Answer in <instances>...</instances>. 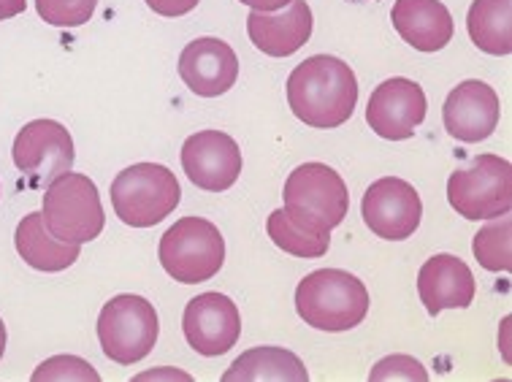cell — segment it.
Wrapping results in <instances>:
<instances>
[{
    "label": "cell",
    "instance_id": "cell-1",
    "mask_svg": "<svg viewBox=\"0 0 512 382\" xmlns=\"http://www.w3.org/2000/svg\"><path fill=\"white\" fill-rule=\"evenodd\" d=\"M358 103V79L345 60L307 57L288 76V106L309 128L331 131L345 125Z\"/></svg>",
    "mask_w": 512,
    "mask_h": 382
},
{
    "label": "cell",
    "instance_id": "cell-2",
    "mask_svg": "<svg viewBox=\"0 0 512 382\" xmlns=\"http://www.w3.org/2000/svg\"><path fill=\"white\" fill-rule=\"evenodd\" d=\"M296 312L317 331H350L369 315V290L350 271L317 269L298 282Z\"/></svg>",
    "mask_w": 512,
    "mask_h": 382
},
{
    "label": "cell",
    "instance_id": "cell-3",
    "mask_svg": "<svg viewBox=\"0 0 512 382\" xmlns=\"http://www.w3.org/2000/svg\"><path fill=\"white\" fill-rule=\"evenodd\" d=\"M285 212L298 228L317 236H331L345 223L350 193L345 179L326 163H304L285 179Z\"/></svg>",
    "mask_w": 512,
    "mask_h": 382
},
{
    "label": "cell",
    "instance_id": "cell-4",
    "mask_svg": "<svg viewBox=\"0 0 512 382\" xmlns=\"http://www.w3.org/2000/svg\"><path fill=\"white\" fill-rule=\"evenodd\" d=\"M182 201L177 174L160 163H136L120 171L112 182L114 215L131 228L163 223Z\"/></svg>",
    "mask_w": 512,
    "mask_h": 382
},
{
    "label": "cell",
    "instance_id": "cell-5",
    "mask_svg": "<svg viewBox=\"0 0 512 382\" xmlns=\"http://www.w3.org/2000/svg\"><path fill=\"white\" fill-rule=\"evenodd\" d=\"M160 266L182 285L209 282L225 263V239L204 217H182L160 236Z\"/></svg>",
    "mask_w": 512,
    "mask_h": 382
},
{
    "label": "cell",
    "instance_id": "cell-6",
    "mask_svg": "<svg viewBox=\"0 0 512 382\" xmlns=\"http://www.w3.org/2000/svg\"><path fill=\"white\" fill-rule=\"evenodd\" d=\"M44 225L49 233L68 244H87L98 239L106 225L98 187L84 174L66 171L44 193Z\"/></svg>",
    "mask_w": 512,
    "mask_h": 382
},
{
    "label": "cell",
    "instance_id": "cell-7",
    "mask_svg": "<svg viewBox=\"0 0 512 382\" xmlns=\"http://www.w3.org/2000/svg\"><path fill=\"white\" fill-rule=\"evenodd\" d=\"M158 312L141 296L122 293L103 304L98 315V342L103 355L120 366L139 364L158 342Z\"/></svg>",
    "mask_w": 512,
    "mask_h": 382
},
{
    "label": "cell",
    "instance_id": "cell-8",
    "mask_svg": "<svg viewBox=\"0 0 512 382\" xmlns=\"http://www.w3.org/2000/svg\"><path fill=\"white\" fill-rule=\"evenodd\" d=\"M447 201L464 220H494L512 209V166L499 155H477L447 179Z\"/></svg>",
    "mask_w": 512,
    "mask_h": 382
},
{
    "label": "cell",
    "instance_id": "cell-9",
    "mask_svg": "<svg viewBox=\"0 0 512 382\" xmlns=\"http://www.w3.org/2000/svg\"><path fill=\"white\" fill-rule=\"evenodd\" d=\"M14 166L28 179V187H49L71 171L76 160L74 139L57 120L28 122L14 139Z\"/></svg>",
    "mask_w": 512,
    "mask_h": 382
},
{
    "label": "cell",
    "instance_id": "cell-10",
    "mask_svg": "<svg viewBox=\"0 0 512 382\" xmlns=\"http://www.w3.org/2000/svg\"><path fill=\"white\" fill-rule=\"evenodd\" d=\"M364 212L366 228L388 239V242H404L412 233L418 231L420 217H423V204H420L418 190L399 177L377 179L364 193Z\"/></svg>",
    "mask_w": 512,
    "mask_h": 382
},
{
    "label": "cell",
    "instance_id": "cell-11",
    "mask_svg": "<svg viewBox=\"0 0 512 382\" xmlns=\"http://www.w3.org/2000/svg\"><path fill=\"white\" fill-rule=\"evenodd\" d=\"M426 93L418 82L393 76L377 87L366 106V122L380 139L404 141L415 136V128L426 120Z\"/></svg>",
    "mask_w": 512,
    "mask_h": 382
},
{
    "label": "cell",
    "instance_id": "cell-12",
    "mask_svg": "<svg viewBox=\"0 0 512 382\" xmlns=\"http://www.w3.org/2000/svg\"><path fill=\"white\" fill-rule=\"evenodd\" d=\"M182 331L187 345L198 355L215 358L236 347L242 336V315L239 307L223 293H201L185 307Z\"/></svg>",
    "mask_w": 512,
    "mask_h": 382
},
{
    "label": "cell",
    "instance_id": "cell-13",
    "mask_svg": "<svg viewBox=\"0 0 512 382\" xmlns=\"http://www.w3.org/2000/svg\"><path fill=\"white\" fill-rule=\"evenodd\" d=\"M182 168L196 187L223 193L242 174V152L228 133L198 131L182 144Z\"/></svg>",
    "mask_w": 512,
    "mask_h": 382
},
{
    "label": "cell",
    "instance_id": "cell-14",
    "mask_svg": "<svg viewBox=\"0 0 512 382\" xmlns=\"http://www.w3.org/2000/svg\"><path fill=\"white\" fill-rule=\"evenodd\" d=\"M499 95L480 79H466L450 90L442 106L445 131L464 144L485 141L499 125Z\"/></svg>",
    "mask_w": 512,
    "mask_h": 382
},
{
    "label": "cell",
    "instance_id": "cell-15",
    "mask_svg": "<svg viewBox=\"0 0 512 382\" xmlns=\"http://www.w3.org/2000/svg\"><path fill=\"white\" fill-rule=\"evenodd\" d=\"M179 76L190 93L220 98L239 79V57L220 38H196L179 55Z\"/></svg>",
    "mask_w": 512,
    "mask_h": 382
},
{
    "label": "cell",
    "instance_id": "cell-16",
    "mask_svg": "<svg viewBox=\"0 0 512 382\" xmlns=\"http://www.w3.org/2000/svg\"><path fill=\"white\" fill-rule=\"evenodd\" d=\"M312 9L307 0H290L280 11H250L247 36L263 55L290 57L304 47L312 36Z\"/></svg>",
    "mask_w": 512,
    "mask_h": 382
},
{
    "label": "cell",
    "instance_id": "cell-17",
    "mask_svg": "<svg viewBox=\"0 0 512 382\" xmlns=\"http://www.w3.org/2000/svg\"><path fill=\"white\" fill-rule=\"evenodd\" d=\"M418 293L431 317L442 309H466L475 301V274L456 255H434L418 271Z\"/></svg>",
    "mask_w": 512,
    "mask_h": 382
},
{
    "label": "cell",
    "instance_id": "cell-18",
    "mask_svg": "<svg viewBox=\"0 0 512 382\" xmlns=\"http://www.w3.org/2000/svg\"><path fill=\"white\" fill-rule=\"evenodd\" d=\"M391 22L412 49L439 52L453 38V17L442 0H396Z\"/></svg>",
    "mask_w": 512,
    "mask_h": 382
},
{
    "label": "cell",
    "instance_id": "cell-19",
    "mask_svg": "<svg viewBox=\"0 0 512 382\" xmlns=\"http://www.w3.org/2000/svg\"><path fill=\"white\" fill-rule=\"evenodd\" d=\"M14 244H17L19 258L28 263L30 269L47 271V274L71 269L82 255V244L60 242L49 233L41 212H30L22 217L14 233Z\"/></svg>",
    "mask_w": 512,
    "mask_h": 382
},
{
    "label": "cell",
    "instance_id": "cell-20",
    "mask_svg": "<svg viewBox=\"0 0 512 382\" xmlns=\"http://www.w3.org/2000/svg\"><path fill=\"white\" fill-rule=\"evenodd\" d=\"M307 382V366L285 347H252L223 374V382Z\"/></svg>",
    "mask_w": 512,
    "mask_h": 382
},
{
    "label": "cell",
    "instance_id": "cell-21",
    "mask_svg": "<svg viewBox=\"0 0 512 382\" xmlns=\"http://www.w3.org/2000/svg\"><path fill=\"white\" fill-rule=\"evenodd\" d=\"M466 30L485 55H512V0H475L466 14Z\"/></svg>",
    "mask_w": 512,
    "mask_h": 382
},
{
    "label": "cell",
    "instance_id": "cell-22",
    "mask_svg": "<svg viewBox=\"0 0 512 382\" xmlns=\"http://www.w3.org/2000/svg\"><path fill=\"white\" fill-rule=\"evenodd\" d=\"M266 231H269L271 242L288 255H296V258H323L328 252V244H331V236H317V233L298 228L285 209L271 212L269 220H266Z\"/></svg>",
    "mask_w": 512,
    "mask_h": 382
},
{
    "label": "cell",
    "instance_id": "cell-23",
    "mask_svg": "<svg viewBox=\"0 0 512 382\" xmlns=\"http://www.w3.org/2000/svg\"><path fill=\"white\" fill-rule=\"evenodd\" d=\"M477 263L485 271H512V220L507 215L494 217L480 228L472 244Z\"/></svg>",
    "mask_w": 512,
    "mask_h": 382
},
{
    "label": "cell",
    "instance_id": "cell-24",
    "mask_svg": "<svg viewBox=\"0 0 512 382\" xmlns=\"http://www.w3.org/2000/svg\"><path fill=\"white\" fill-rule=\"evenodd\" d=\"M36 9L52 28H82L93 19L98 0H36Z\"/></svg>",
    "mask_w": 512,
    "mask_h": 382
},
{
    "label": "cell",
    "instance_id": "cell-25",
    "mask_svg": "<svg viewBox=\"0 0 512 382\" xmlns=\"http://www.w3.org/2000/svg\"><path fill=\"white\" fill-rule=\"evenodd\" d=\"M66 382V380H90L98 382L101 380V374L95 372L93 364H87L84 358H76V355H55V358H49L44 364L38 366L36 372H33V382Z\"/></svg>",
    "mask_w": 512,
    "mask_h": 382
},
{
    "label": "cell",
    "instance_id": "cell-26",
    "mask_svg": "<svg viewBox=\"0 0 512 382\" xmlns=\"http://www.w3.org/2000/svg\"><path fill=\"white\" fill-rule=\"evenodd\" d=\"M369 380L372 382H385V380H429V372L423 369L420 361L410 358V355H388L382 358L380 364L374 366L369 372Z\"/></svg>",
    "mask_w": 512,
    "mask_h": 382
},
{
    "label": "cell",
    "instance_id": "cell-27",
    "mask_svg": "<svg viewBox=\"0 0 512 382\" xmlns=\"http://www.w3.org/2000/svg\"><path fill=\"white\" fill-rule=\"evenodd\" d=\"M144 3L160 17H185L198 6V0H144Z\"/></svg>",
    "mask_w": 512,
    "mask_h": 382
},
{
    "label": "cell",
    "instance_id": "cell-28",
    "mask_svg": "<svg viewBox=\"0 0 512 382\" xmlns=\"http://www.w3.org/2000/svg\"><path fill=\"white\" fill-rule=\"evenodd\" d=\"M244 6H250L252 11H266V14H271V11H280L288 6L290 0H242Z\"/></svg>",
    "mask_w": 512,
    "mask_h": 382
},
{
    "label": "cell",
    "instance_id": "cell-29",
    "mask_svg": "<svg viewBox=\"0 0 512 382\" xmlns=\"http://www.w3.org/2000/svg\"><path fill=\"white\" fill-rule=\"evenodd\" d=\"M25 9H28V0H0V22L17 17Z\"/></svg>",
    "mask_w": 512,
    "mask_h": 382
},
{
    "label": "cell",
    "instance_id": "cell-30",
    "mask_svg": "<svg viewBox=\"0 0 512 382\" xmlns=\"http://www.w3.org/2000/svg\"><path fill=\"white\" fill-rule=\"evenodd\" d=\"M3 353H6V326L0 320V361H3Z\"/></svg>",
    "mask_w": 512,
    "mask_h": 382
}]
</instances>
